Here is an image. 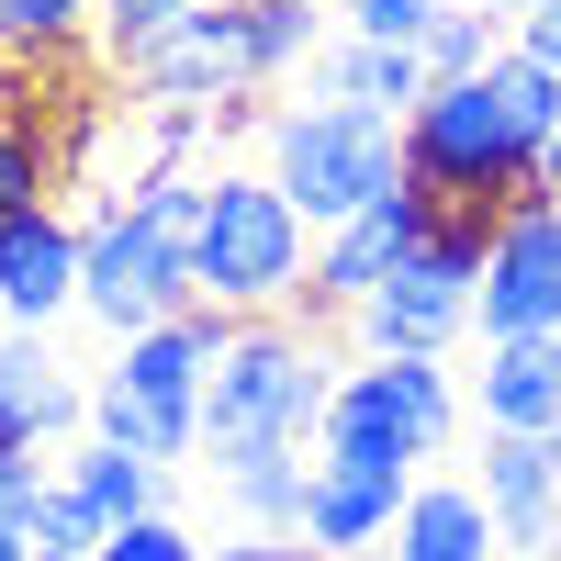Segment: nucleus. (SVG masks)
<instances>
[{"mask_svg": "<svg viewBox=\"0 0 561 561\" xmlns=\"http://www.w3.org/2000/svg\"><path fill=\"white\" fill-rule=\"evenodd\" d=\"M337 370L348 359L314 314H237L214 348V382H203V472L248 460V449H314Z\"/></svg>", "mask_w": 561, "mask_h": 561, "instance_id": "obj_1", "label": "nucleus"}, {"mask_svg": "<svg viewBox=\"0 0 561 561\" xmlns=\"http://www.w3.org/2000/svg\"><path fill=\"white\" fill-rule=\"evenodd\" d=\"M192 225H203V169L180 158L158 169L135 203H102L79 225V314L102 337H147V325L192 314L203 280H192Z\"/></svg>", "mask_w": 561, "mask_h": 561, "instance_id": "obj_2", "label": "nucleus"}, {"mask_svg": "<svg viewBox=\"0 0 561 561\" xmlns=\"http://www.w3.org/2000/svg\"><path fill=\"white\" fill-rule=\"evenodd\" d=\"M225 325L237 314H169L147 325V337H113V359L90 370V438H113L135 460H203V382H214V348H225Z\"/></svg>", "mask_w": 561, "mask_h": 561, "instance_id": "obj_3", "label": "nucleus"}, {"mask_svg": "<svg viewBox=\"0 0 561 561\" xmlns=\"http://www.w3.org/2000/svg\"><path fill=\"white\" fill-rule=\"evenodd\" d=\"M314 270V225L270 169H203V225H192V280L214 314H293Z\"/></svg>", "mask_w": 561, "mask_h": 561, "instance_id": "obj_4", "label": "nucleus"}, {"mask_svg": "<svg viewBox=\"0 0 561 561\" xmlns=\"http://www.w3.org/2000/svg\"><path fill=\"white\" fill-rule=\"evenodd\" d=\"M259 169L280 180V192L304 203V225L325 237V225H348L359 203H382L404 180V124L359 113V102H270L259 113Z\"/></svg>", "mask_w": 561, "mask_h": 561, "instance_id": "obj_5", "label": "nucleus"}, {"mask_svg": "<svg viewBox=\"0 0 561 561\" xmlns=\"http://www.w3.org/2000/svg\"><path fill=\"white\" fill-rule=\"evenodd\" d=\"M404 169H415V192H438L449 214H505V203H528L539 147L517 135L494 79H427V102L404 113Z\"/></svg>", "mask_w": 561, "mask_h": 561, "instance_id": "obj_6", "label": "nucleus"}, {"mask_svg": "<svg viewBox=\"0 0 561 561\" xmlns=\"http://www.w3.org/2000/svg\"><path fill=\"white\" fill-rule=\"evenodd\" d=\"M483 237L494 214H438V237L415 248L382 293L348 314V359H460L483 337Z\"/></svg>", "mask_w": 561, "mask_h": 561, "instance_id": "obj_7", "label": "nucleus"}, {"mask_svg": "<svg viewBox=\"0 0 561 561\" xmlns=\"http://www.w3.org/2000/svg\"><path fill=\"white\" fill-rule=\"evenodd\" d=\"M438 214H449V203H438V192H415V169H404L382 203H359L348 225H325V237H314V270H304V304H293V314H314V325H348V314H359L370 293H382V280H393L415 248L438 237Z\"/></svg>", "mask_w": 561, "mask_h": 561, "instance_id": "obj_8", "label": "nucleus"}, {"mask_svg": "<svg viewBox=\"0 0 561 561\" xmlns=\"http://www.w3.org/2000/svg\"><path fill=\"white\" fill-rule=\"evenodd\" d=\"M124 90H135L147 113H180V124L248 113V102H259V68H248V0H203L180 34H158L147 57L124 68Z\"/></svg>", "mask_w": 561, "mask_h": 561, "instance_id": "obj_9", "label": "nucleus"}, {"mask_svg": "<svg viewBox=\"0 0 561 561\" xmlns=\"http://www.w3.org/2000/svg\"><path fill=\"white\" fill-rule=\"evenodd\" d=\"M483 337H561V203L528 192L483 237Z\"/></svg>", "mask_w": 561, "mask_h": 561, "instance_id": "obj_10", "label": "nucleus"}, {"mask_svg": "<svg viewBox=\"0 0 561 561\" xmlns=\"http://www.w3.org/2000/svg\"><path fill=\"white\" fill-rule=\"evenodd\" d=\"M0 438L12 449H68L90 438V382L45 325H0Z\"/></svg>", "mask_w": 561, "mask_h": 561, "instance_id": "obj_11", "label": "nucleus"}, {"mask_svg": "<svg viewBox=\"0 0 561 561\" xmlns=\"http://www.w3.org/2000/svg\"><path fill=\"white\" fill-rule=\"evenodd\" d=\"M314 449H325V460H370V472H404V483L438 460L427 427H415V404H404V382H393V359H348V370H337Z\"/></svg>", "mask_w": 561, "mask_h": 561, "instance_id": "obj_12", "label": "nucleus"}, {"mask_svg": "<svg viewBox=\"0 0 561 561\" xmlns=\"http://www.w3.org/2000/svg\"><path fill=\"white\" fill-rule=\"evenodd\" d=\"M472 494L494 505L505 550H561V472H550V438L472 427Z\"/></svg>", "mask_w": 561, "mask_h": 561, "instance_id": "obj_13", "label": "nucleus"}, {"mask_svg": "<svg viewBox=\"0 0 561 561\" xmlns=\"http://www.w3.org/2000/svg\"><path fill=\"white\" fill-rule=\"evenodd\" d=\"M0 314H12V325L79 314V214L34 203V214L0 225Z\"/></svg>", "mask_w": 561, "mask_h": 561, "instance_id": "obj_14", "label": "nucleus"}, {"mask_svg": "<svg viewBox=\"0 0 561 561\" xmlns=\"http://www.w3.org/2000/svg\"><path fill=\"white\" fill-rule=\"evenodd\" d=\"M404 472H370V460H325L314 449V483H304V539L325 561H359V550H382L393 517H404Z\"/></svg>", "mask_w": 561, "mask_h": 561, "instance_id": "obj_15", "label": "nucleus"}, {"mask_svg": "<svg viewBox=\"0 0 561 561\" xmlns=\"http://www.w3.org/2000/svg\"><path fill=\"white\" fill-rule=\"evenodd\" d=\"M472 427H517V438H550L561 427V337H483L472 359Z\"/></svg>", "mask_w": 561, "mask_h": 561, "instance_id": "obj_16", "label": "nucleus"}, {"mask_svg": "<svg viewBox=\"0 0 561 561\" xmlns=\"http://www.w3.org/2000/svg\"><path fill=\"white\" fill-rule=\"evenodd\" d=\"M505 528H494V505L472 494V472H415L404 494V517L382 539V561H494Z\"/></svg>", "mask_w": 561, "mask_h": 561, "instance_id": "obj_17", "label": "nucleus"}, {"mask_svg": "<svg viewBox=\"0 0 561 561\" xmlns=\"http://www.w3.org/2000/svg\"><path fill=\"white\" fill-rule=\"evenodd\" d=\"M314 90H325V102L382 113V124H404L415 102H427V57H415V45H370V34H325Z\"/></svg>", "mask_w": 561, "mask_h": 561, "instance_id": "obj_18", "label": "nucleus"}, {"mask_svg": "<svg viewBox=\"0 0 561 561\" xmlns=\"http://www.w3.org/2000/svg\"><path fill=\"white\" fill-rule=\"evenodd\" d=\"M57 483L102 517V539H113L124 517H158V505H169V472H158V460H135V449H113V438H68Z\"/></svg>", "mask_w": 561, "mask_h": 561, "instance_id": "obj_19", "label": "nucleus"}, {"mask_svg": "<svg viewBox=\"0 0 561 561\" xmlns=\"http://www.w3.org/2000/svg\"><path fill=\"white\" fill-rule=\"evenodd\" d=\"M214 483H225V505H237L248 528L304 539V483H314V460H304V449H248V460H214Z\"/></svg>", "mask_w": 561, "mask_h": 561, "instance_id": "obj_20", "label": "nucleus"}, {"mask_svg": "<svg viewBox=\"0 0 561 561\" xmlns=\"http://www.w3.org/2000/svg\"><path fill=\"white\" fill-rule=\"evenodd\" d=\"M505 45H517V23H505V12H483V0H449V12L427 23V45H415V57H427V79H483Z\"/></svg>", "mask_w": 561, "mask_h": 561, "instance_id": "obj_21", "label": "nucleus"}, {"mask_svg": "<svg viewBox=\"0 0 561 561\" xmlns=\"http://www.w3.org/2000/svg\"><path fill=\"white\" fill-rule=\"evenodd\" d=\"M314 57H325V12L314 0H248V68H259V90L314 68Z\"/></svg>", "mask_w": 561, "mask_h": 561, "instance_id": "obj_22", "label": "nucleus"}, {"mask_svg": "<svg viewBox=\"0 0 561 561\" xmlns=\"http://www.w3.org/2000/svg\"><path fill=\"white\" fill-rule=\"evenodd\" d=\"M34 203H57V147H45L23 113H0V225L34 214Z\"/></svg>", "mask_w": 561, "mask_h": 561, "instance_id": "obj_23", "label": "nucleus"}, {"mask_svg": "<svg viewBox=\"0 0 561 561\" xmlns=\"http://www.w3.org/2000/svg\"><path fill=\"white\" fill-rule=\"evenodd\" d=\"M90 12H102V0H0V45H12V57H68L90 34Z\"/></svg>", "mask_w": 561, "mask_h": 561, "instance_id": "obj_24", "label": "nucleus"}, {"mask_svg": "<svg viewBox=\"0 0 561 561\" xmlns=\"http://www.w3.org/2000/svg\"><path fill=\"white\" fill-rule=\"evenodd\" d=\"M192 12H203V0H102V12H90V34H102V57H113V68H135L158 34H180Z\"/></svg>", "mask_w": 561, "mask_h": 561, "instance_id": "obj_25", "label": "nucleus"}, {"mask_svg": "<svg viewBox=\"0 0 561 561\" xmlns=\"http://www.w3.org/2000/svg\"><path fill=\"white\" fill-rule=\"evenodd\" d=\"M449 0H337V34H370V45H427V23Z\"/></svg>", "mask_w": 561, "mask_h": 561, "instance_id": "obj_26", "label": "nucleus"}, {"mask_svg": "<svg viewBox=\"0 0 561 561\" xmlns=\"http://www.w3.org/2000/svg\"><path fill=\"white\" fill-rule=\"evenodd\" d=\"M45 483H57V460H45V449H12V438H0V528H34V505H45Z\"/></svg>", "mask_w": 561, "mask_h": 561, "instance_id": "obj_27", "label": "nucleus"}, {"mask_svg": "<svg viewBox=\"0 0 561 561\" xmlns=\"http://www.w3.org/2000/svg\"><path fill=\"white\" fill-rule=\"evenodd\" d=\"M102 561H203V539H192V528H180L169 505H158V517H124V528L102 539Z\"/></svg>", "mask_w": 561, "mask_h": 561, "instance_id": "obj_28", "label": "nucleus"}, {"mask_svg": "<svg viewBox=\"0 0 561 561\" xmlns=\"http://www.w3.org/2000/svg\"><path fill=\"white\" fill-rule=\"evenodd\" d=\"M34 550H102V517L68 494V483H45V505H34V528H23Z\"/></svg>", "mask_w": 561, "mask_h": 561, "instance_id": "obj_29", "label": "nucleus"}, {"mask_svg": "<svg viewBox=\"0 0 561 561\" xmlns=\"http://www.w3.org/2000/svg\"><path fill=\"white\" fill-rule=\"evenodd\" d=\"M203 561H325L314 539H280V528H237V539H203Z\"/></svg>", "mask_w": 561, "mask_h": 561, "instance_id": "obj_30", "label": "nucleus"}, {"mask_svg": "<svg viewBox=\"0 0 561 561\" xmlns=\"http://www.w3.org/2000/svg\"><path fill=\"white\" fill-rule=\"evenodd\" d=\"M517 45H528V57H539V68H561V0H539V12L517 23Z\"/></svg>", "mask_w": 561, "mask_h": 561, "instance_id": "obj_31", "label": "nucleus"}, {"mask_svg": "<svg viewBox=\"0 0 561 561\" xmlns=\"http://www.w3.org/2000/svg\"><path fill=\"white\" fill-rule=\"evenodd\" d=\"M528 192H550V203H561V124H550V147H539V180H528Z\"/></svg>", "mask_w": 561, "mask_h": 561, "instance_id": "obj_32", "label": "nucleus"}, {"mask_svg": "<svg viewBox=\"0 0 561 561\" xmlns=\"http://www.w3.org/2000/svg\"><path fill=\"white\" fill-rule=\"evenodd\" d=\"M483 12H505V23H528V12H539V0H483Z\"/></svg>", "mask_w": 561, "mask_h": 561, "instance_id": "obj_33", "label": "nucleus"}, {"mask_svg": "<svg viewBox=\"0 0 561 561\" xmlns=\"http://www.w3.org/2000/svg\"><path fill=\"white\" fill-rule=\"evenodd\" d=\"M23 561H102V550H23Z\"/></svg>", "mask_w": 561, "mask_h": 561, "instance_id": "obj_34", "label": "nucleus"}, {"mask_svg": "<svg viewBox=\"0 0 561 561\" xmlns=\"http://www.w3.org/2000/svg\"><path fill=\"white\" fill-rule=\"evenodd\" d=\"M23 550H34V539H12V528H0V561H23Z\"/></svg>", "mask_w": 561, "mask_h": 561, "instance_id": "obj_35", "label": "nucleus"}, {"mask_svg": "<svg viewBox=\"0 0 561 561\" xmlns=\"http://www.w3.org/2000/svg\"><path fill=\"white\" fill-rule=\"evenodd\" d=\"M494 561H539V550H494Z\"/></svg>", "mask_w": 561, "mask_h": 561, "instance_id": "obj_36", "label": "nucleus"}, {"mask_svg": "<svg viewBox=\"0 0 561 561\" xmlns=\"http://www.w3.org/2000/svg\"><path fill=\"white\" fill-rule=\"evenodd\" d=\"M550 472H561V427H550Z\"/></svg>", "mask_w": 561, "mask_h": 561, "instance_id": "obj_37", "label": "nucleus"}, {"mask_svg": "<svg viewBox=\"0 0 561 561\" xmlns=\"http://www.w3.org/2000/svg\"><path fill=\"white\" fill-rule=\"evenodd\" d=\"M314 12H337V0H314Z\"/></svg>", "mask_w": 561, "mask_h": 561, "instance_id": "obj_38", "label": "nucleus"}, {"mask_svg": "<svg viewBox=\"0 0 561 561\" xmlns=\"http://www.w3.org/2000/svg\"><path fill=\"white\" fill-rule=\"evenodd\" d=\"M539 561H561V550H539Z\"/></svg>", "mask_w": 561, "mask_h": 561, "instance_id": "obj_39", "label": "nucleus"}, {"mask_svg": "<svg viewBox=\"0 0 561 561\" xmlns=\"http://www.w3.org/2000/svg\"><path fill=\"white\" fill-rule=\"evenodd\" d=\"M0 325H12V314H0Z\"/></svg>", "mask_w": 561, "mask_h": 561, "instance_id": "obj_40", "label": "nucleus"}]
</instances>
